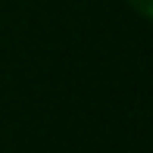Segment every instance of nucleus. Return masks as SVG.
<instances>
[{
  "instance_id": "f257e3e1",
  "label": "nucleus",
  "mask_w": 153,
  "mask_h": 153,
  "mask_svg": "<svg viewBox=\"0 0 153 153\" xmlns=\"http://www.w3.org/2000/svg\"><path fill=\"white\" fill-rule=\"evenodd\" d=\"M128 6L137 13V16H144V19L153 22V0H128Z\"/></svg>"
}]
</instances>
